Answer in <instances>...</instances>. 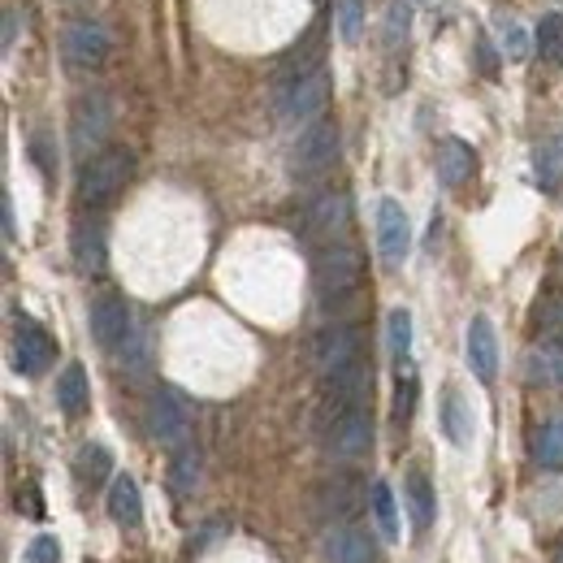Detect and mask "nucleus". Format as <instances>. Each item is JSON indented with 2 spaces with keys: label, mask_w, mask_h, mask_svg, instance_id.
<instances>
[{
  "label": "nucleus",
  "mask_w": 563,
  "mask_h": 563,
  "mask_svg": "<svg viewBox=\"0 0 563 563\" xmlns=\"http://www.w3.org/2000/svg\"><path fill=\"white\" fill-rule=\"evenodd\" d=\"M368 395H373V364L360 355L347 368L330 373L325 377V390H321V412H347V408H368Z\"/></svg>",
  "instance_id": "39448f33"
},
{
  "label": "nucleus",
  "mask_w": 563,
  "mask_h": 563,
  "mask_svg": "<svg viewBox=\"0 0 563 563\" xmlns=\"http://www.w3.org/2000/svg\"><path fill=\"white\" fill-rule=\"evenodd\" d=\"M4 239H13V209H9V200H4Z\"/></svg>",
  "instance_id": "58836bf2"
},
{
  "label": "nucleus",
  "mask_w": 563,
  "mask_h": 563,
  "mask_svg": "<svg viewBox=\"0 0 563 563\" xmlns=\"http://www.w3.org/2000/svg\"><path fill=\"white\" fill-rule=\"evenodd\" d=\"M551 330L563 339V299H560V303H551Z\"/></svg>",
  "instance_id": "4c0bfd02"
},
{
  "label": "nucleus",
  "mask_w": 563,
  "mask_h": 563,
  "mask_svg": "<svg viewBox=\"0 0 563 563\" xmlns=\"http://www.w3.org/2000/svg\"><path fill=\"white\" fill-rule=\"evenodd\" d=\"M196 486H200V451L187 442V446H178V455L169 464V490L187 498V494H196Z\"/></svg>",
  "instance_id": "393cba45"
},
{
  "label": "nucleus",
  "mask_w": 563,
  "mask_h": 563,
  "mask_svg": "<svg viewBox=\"0 0 563 563\" xmlns=\"http://www.w3.org/2000/svg\"><path fill=\"white\" fill-rule=\"evenodd\" d=\"M386 334H390V355L399 364H408V355H412V312L408 308H395L390 321H386Z\"/></svg>",
  "instance_id": "7c9ffc66"
},
{
  "label": "nucleus",
  "mask_w": 563,
  "mask_h": 563,
  "mask_svg": "<svg viewBox=\"0 0 563 563\" xmlns=\"http://www.w3.org/2000/svg\"><path fill=\"white\" fill-rule=\"evenodd\" d=\"M109 468H113V460H109V451H104L100 442H87V446L78 451V460H74V473H78L82 486H100V482L109 477Z\"/></svg>",
  "instance_id": "bb28decb"
},
{
  "label": "nucleus",
  "mask_w": 563,
  "mask_h": 563,
  "mask_svg": "<svg viewBox=\"0 0 563 563\" xmlns=\"http://www.w3.org/2000/svg\"><path fill=\"white\" fill-rule=\"evenodd\" d=\"M533 169H538L542 191H560V183H563V140L538 143V152H533Z\"/></svg>",
  "instance_id": "a878e982"
},
{
  "label": "nucleus",
  "mask_w": 563,
  "mask_h": 563,
  "mask_svg": "<svg viewBox=\"0 0 563 563\" xmlns=\"http://www.w3.org/2000/svg\"><path fill=\"white\" fill-rule=\"evenodd\" d=\"M377 252L390 269H399L412 252V221L399 200H377Z\"/></svg>",
  "instance_id": "9d476101"
},
{
  "label": "nucleus",
  "mask_w": 563,
  "mask_h": 563,
  "mask_svg": "<svg viewBox=\"0 0 563 563\" xmlns=\"http://www.w3.org/2000/svg\"><path fill=\"white\" fill-rule=\"evenodd\" d=\"M417 390H421V382H417L412 360H408V364H399V386H395V421L399 424L412 421V412H417Z\"/></svg>",
  "instance_id": "c756f323"
},
{
  "label": "nucleus",
  "mask_w": 563,
  "mask_h": 563,
  "mask_svg": "<svg viewBox=\"0 0 563 563\" xmlns=\"http://www.w3.org/2000/svg\"><path fill=\"white\" fill-rule=\"evenodd\" d=\"M91 339L104 352H113V347H122L131 339V303L122 295H100L91 303Z\"/></svg>",
  "instance_id": "4468645a"
},
{
  "label": "nucleus",
  "mask_w": 563,
  "mask_h": 563,
  "mask_svg": "<svg viewBox=\"0 0 563 563\" xmlns=\"http://www.w3.org/2000/svg\"><path fill=\"white\" fill-rule=\"evenodd\" d=\"M525 373L538 386H563V343H538L525 355Z\"/></svg>",
  "instance_id": "5701e85b"
},
{
  "label": "nucleus",
  "mask_w": 563,
  "mask_h": 563,
  "mask_svg": "<svg viewBox=\"0 0 563 563\" xmlns=\"http://www.w3.org/2000/svg\"><path fill=\"white\" fill-rule=\"evenodd\" d=\"M551 563H563V538H560V547H555V555H551Z\"/></svg>",
  "instance_id": "ea45409f"
},
{
  "label": "nucleus",
  "mask_w": 563,
  "mask_h": 563,
  "mask_svg": "<svg viewBox=\"0 0 563 563\" xmlns=\"http://www.w3.org/2000/svg\"><path fill=\"white\" fill-rule=\"evenodd\" d=\"M347 225H352V200H347V191H321L303 209V234L312 243H325V247L330 243H343Z\"/></svg>",
  "instance_id": "423d86ee"
},
{
  "label": "nucleus",
  "mask_w": 563,
  "mask_h": 563,
  "mask_svg": "<svg viewBox=\"0 0 563 563\" xmlns=\"http://www.w3.org/2000/svg\"><path fill=\"white\" fill-rule=\"evenodd\" d=\"M325 104H330V74L325 70H312L278 87V109L290 122H312V118H321Z\"/></svg>",
  "instance_id": "0eeeda50"
},
{
  "label": "nucleus",
  "mask_w": 563,
  "mask_h": 563,
  "mask_svg": "<svg viewBox=\"0 0 563 563\" xmlns=\"http://www.w3.org/2000/svg\"><path fill=\"white\" fill-rule=\"evenodd\" d=\"M109 135V104L104 96H82L74 104V126H70V143L82 161H91V152L104 143Z\"/></svg>",
  "instance_id": "ddd939ff"
},
{
  "label": "nucleus",
  "mask_w": 563,
  "mask_h": 563,
  "mask_svg": "<svg viewBox=\"0 0 563 563\" xmlns=\"http://www.w3.org/2000/svg\"><path fill=\"white\" fill-rule=\"evenodd\" d=\"M373 520H377L386 542H399V507H395V490L386 482L373 486Z\"/></svg>",
  "instance_id": "cd10ccee"
},
{
  "label": "nucleus",
  "mask_w": 563,
  "mask_h": 563,
  "mask_svg": "<svg viewBox=\"0 0 563 563\" xmlns=\"http://www.w3.org/2000/svg\"><path fill=\"white\" fill-rule=\"evenodd\" d=\"M321 560L325 563H377V547L364 529L355 525H334L321 538Z\"/></svg>",
  "instance_id": "2eb2a0df"
},
{
  "label": "nucleus",
  "mask_w": 563,
  "mask_h": 563,
  "mask_svg": "<svg viewBox=\"0 0 563 563\" xmlns=\"http://www.w3.org/2000/svg\"><path fill=\"white\" fill-rule=\"evenodd\" d=\"M464 352H468V368H473V377L490 386L494 373H498V334H494L490 317H473Z\"/></svg>",
  "instance_id": "f3484780"
},
{
  "label": "nucleus",
  "mask_w": 563,
  "mask_h": 563,
  "mask_svg": "<svg viewBox=\"0 0 563 563\" xmlns=\"http://www.w3.org/2000/svg\"><path fill=\"white\" fill-rule=\"evenodd\" d=\"M147 433L161 446H187V438H191V412H187V404L174 390H156L147 399Z\"/></svg>",
  "instance_id": "6e6552de"
},
{
  "label": "nucleus",
  "mask_w": 563,
  "mask_h": 563,
  "mask_svg": "<svg viewBox=\"0 0 563 563\" xmlns=\"http://www.w3.org/2000/svg\"><path fill=\"white\" fill-rule=\"evenodd\" d=\"M91 404V386H87V368L82 364H66L57 377V408L66 417H82Z\"/></svg>",
  "instance_id": "4be33fe9"
},
{
  "label": "nucleus",
  "mask_w": 563,
  "mask_h": 563,
  "mask_svg": "<svg viewBox=\"0 0 563 563\" xmlns=\"http://www.w3.org/2000/svg\"><path fill=\"white\" fill-rule=\"evenodd\" d=\"M135 174V152L131 147H104L96 152L91 161H82V174H78V205L87 209H104L113 205L126 183Z\"/></svg>",
  "instance_id": "f257e3e1"
},
{
  "label": "nucleus",
  "mask_w": 563,
  "mask_h": 563,
  "mask_svg": "<svg viewBox=\"0 0 563 563\" xmlns=\"http://www.w3.org/2000/svg\"><path fill=\"white\" fill-rule=\"evenodd\" d=\"M13 35H18V13L9 9V13H4V48L13 44Z\"/></svg>",
  "instance_id": "e433bc0d"
},
{
  "label": "nucleus",
  "mask_w": 563,
  "mask_h": 563,
  "mask_svg": "<svg viewBox=\"0 0 563 563\" xmlns=\"http://www.w3.org/2000/svg\"><path fill=\"white\" fill-rule=\"evenodd\" d=\"M321 442H325V455L339 460V464H352L360 455H368V446H373V417H368V408L330 412L321 421Z\"/></svg>",
  "instance_id": "7ed1b4c3"
},
{
  "label": "nucleus",
  "mask_w": 563,
  "mask_h": 563,
  "mask_svg": "<svg viewBox=\"0 0 563 563\" xmlns=\"http://www.w3.org/2000/svg\"><path fill=\"white\" fill-rule=\"evenodd\" d=\"M408 26H412V13H408V4H390V13H386V44L395 48V44L408 35Z\"/></svg>",
  "instance_id": "c9c22d12"
},
{
  "label": "nucleus",
  "mask_w": 563,
  "mask_h": 563,
  "mask_svg": "<svg viewBox=\"0 0 563 563\" xmlns=\"http://www.w3.org/2000/svg\"><path fill=\"white\" fill-rule=\"evenodd\" d=\"M312 269H317V290H321V303L325 308L352 299L355 290H360V278H364V261H360V252L347 247V243L321 247Z\"/></svg>",
  "instance_id": "f03ea898"
},
{
  "label": "nucleus",
  "mask_w": 563,
  "mask_h": 563,
  "mask_svg": "<svg viewBox=\"0 0 563 563\" xmlns=\"http://www.w3.org/2000/svg\"><path fill=\"white\" fill-rule=\"evenodd\" d=\"M70 252H74V265H78V274H87V278L104 274L109 247H104V225H100L96 217H78V221H74Z\"/></svg>",
  "instance_id": "dca6fc26"
},
{
  "label": "nucleus",
  "mask_w": 563,
  "mask_h": 563,
  "mask_svg": "<svg viewBox=\"0 0 563 563\" xmlns=\"http://www.w3.org/2000/svg\"><path fill=\"white\" fill-rule=\"evenodd\" d=\"M109 516H113L122 529H135L143 520V494H140V482H135L131 473L113 477V486H109Z\"/></svg>",
  "instance_id": "6ab92c4d"
},
{
  "label": "nucleus",
  "mask_w": 563,
  "mask_h": 563,
  "mask_svg": "<svg viewBox=\"0 0 563 563\" xmlns=\"http://www.w3.org/2000/svg\"><path fill=\"white\" fill-rule=\"evenodd\" d=\"M538 48L551 66H563V13H547L538 26Z\"/></svg>",
  "instance_id": "2f4dec72"
},
{
  "label": "nucleus",
  "mask_w": 563,
  "mask_h": 563,
  "mask_svg": "<svg viewBox=\"0 0 563 563\" xmlns=\"http://www.w3.org/2000/svg\"><path fill=\"white\" fill-rule=\"evenodd\" d=\"M360 355H364V330H360V325H347V321L321 330L317 343H312V360H317V373H321V377L347 368Z\"/></svg>",
  "instance_id": "1a4fd4ad"
},
{
  "label": "nucleus",
  "mask_w": 563,
  "mask_h": 563,
  "mask_svg": "<svg viewBox=\"0 0 563 563\" xmlns=\"http://www.w3.org/2000/svg\"><path fill=\"white\" fill-rule=\"evenodd\" d=\"M22 563H62V542H57V533L31 538V547L22 551Z\"/></svg>",
  "instance_id": "72a5a7b5"
},
{
  "label": "nucleus",
  "mask_w": 563,
  "mask_h": 563,
  "mask_svg": "<svg viewBox=\"0 0 563 563\" xmlns=\"http://www.w3.org/2000/svg\"><path fill=\"white\" fill-rule=\"evenodd\" d=\"M53 339H48V330L44 325H35V321H18V330H13V368L22 373V377H40L48 364H53Z\"/></svg>",
  "instance_id": "f8f14e48"
},
{
  "label": "nucleus",
  "mask_w": 563,
  "mask_h": 563,
  "mask_svg": "<svg viewBox=\"0 0 563 563\" xmlns=\"http://www.w3.org/2000/svg\"><path fill=\"white\" fill-rule=\"evenodd\" d=\"M334 156H339V122L312 118V122L299 131V140H295L290 169H295L299 178H317V174H325V169L334 165Z\"/></svg>",
  "instance_id": "20e7f679"
},
{
  "label": "nucleus",
  "mask_w": 563,
  "mask_h": 563,
  "mask_svg": "<svg viewBox=\"0 0 563 563\" xmlns=\"http://www.w3.org/2000/svg\"><path fill=\"white\" fill-rule=\"evenodd\" d=\"M62 53H66L70 66L91 70V66H100L109 57V31L100 22H91V18H78V22L66 26V35H62Z\"/></svg>",
  "instance_id": "9b49d317"
},
{
  "label": "nucleus",
  "mask_w": 563,
  "mask_h": 563,
  "mask_svg": "<svg viewBox=\"0 0 563 563\" xmlns=\"http://www.w3.org/2000/svg\"><path fill=\"white\" fill-rule=\"evenodd\" d=\"M355 503H360V490H355V477H330L321 494H317V507H321V516H330V520H343V516H352Z\"/></svg>",
  "instance_id": "b1692460"
},
{
  "label": "nucleus",
  "mask_w": 563,
  "mask_h": 563,
  "mask_svg": "<svg viewBox=\"0 0 563 563\" xmlns=\"http://www.w3.org/2000/svg\"><path fill=\"white\" fill-rule=\"evenodd\" d=\"M404 498H408L412 529H417V533H424V529L433 525V516H438V494H433V486H429V477L412 468V473L404 477Z\"/></svg>",
  "instance_id": "aec40b11"
},
{
  "label": "nucleus",
  "mask_w": 563,
  "mask_h": 563,
  "mask_svg": "<svg viewBox=\"0 0 563 563\" xmlns=\"http://www.w3.org/2000/svg\"><path fill=\"white\" fill-rule=\"evenodd\" d=\"M334 18H339V35H343L347 44H355V40H360V18H364V13H360V0H339V13H334Z\"/></svg>",
  "instance_id": "f704fd0d"
},
{
  "label": "nucleus",
  "mask_w": 563,
  "mask_h": 563,
  "mask_svg": "<svg viewBox=\"0 0 563 563\" xmlns=\"http://www.w3.org/2000/svg\"><path fill=\"white\" fill-rule=\"evenodd\" d=\"M529 48H533L529 31H525L520 22H503V57H511V62H525V57H529Z\"/></svg>",
  "instance_id": "473e14b6"
},
{
  "label": "nucleus",
  "mask_w": 563,
  "mask_h": 563,
  "mask_svg": "<svg viewBox=\"0 0 563 563\" xmlns=\"http://www.w3.org/2000/svg\"><path fill=\"white\" fill-rule=\"evenodd\" d=\"M442 433L451 438V446H473V412L455 386L442 390Z\"/></svg>",
  "instance_id": "412c9836"
},
{
  "label": "nucleus",
  "mask_w": 563,
  "mask_h": 563,
  "mask_svg": "<svg viewBox=\"0 0 563 563\" xmlns=\"http://www.w3.org/2000/svg\"><path fill=\"white\" fill-rule=\"evenodd\" d=\"M477 169V152L464 140H442L438 143V183L442 187H464Z\"/></svg>",
  "instance_id": "a211bd4d"
},
{
  "label": "nucleus",
  "mask_w": 563,
  "mask_h": 563,
  "mask_svg": "<svg viewBox=\"0 0 563 563\" xmlns=\"http://www.w3.org/2000/svg\"><path fill=\"white\" fill-rule=\"evenodd\" d=\"M533 455H538V464H547V468H563V417H555V421H547L538 429Z\"/></svg>",
  "instance_id": "c85d7f7f"
}]
</instances>
